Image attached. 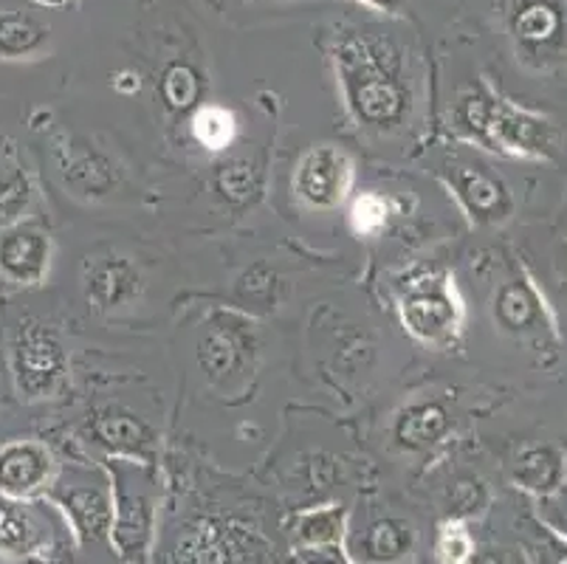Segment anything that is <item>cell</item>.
<instances>
[{
    "label": "cell",
    "mask_w": 567,
    "mask_h": 564,
    "mask_svg": "<svg viewBox=\"0 0 567 564\" xmlns=\"http://www.w3.org/2000/svg\"><path fill=\"white\" fill-rule=\"evenodd\" d=\"M494 319H497V325L505 334L514 336H530L548 328L543 302H539L536 291L523 277L508 279V283H503L497 288V297H494Z\"/></svg>",
    "instance_id": "17"
},
{
    "label": "cell",
    "mask_w": 567,
    "mask_h": 564,
    "mask_svg": "<svg viewBox=\"0 0 567 564\" xmlns=\"http://www.w3.org/2000/svg\"><path fill=\"white\" fill-rule=\"evenodd\" d=\"M375 3H381V7H390V3H393V0H375Z\"/></svg>",
    "instance_id": "37"
},
{
    "label": "cell",
    "mask_w": 567,
    "mask_h": 564,
    "mask_svg": "<svg viewBox=\"0 0 567 564\" xmlns=\"http://www.w3.org/2000/svg\"><path fill=\"white\" fill-rule=\"evenodd\" d=\"M468 564H530L525 551L512 545H483L474 547Z\"/></svg>",
    "instance_id": "34"
},
{
    "label": "cell",
    "mask_w": 567,
    "mask_h": 564,
    "mask_svg": "<svg viewBox=\"0 0 567 564\" xmlns=\"http://www.w3.org/2000/svg\"><path fill=\"white\" fill-rule=\"evenodd\" d=\"M34 201L32 175L12 139H0V224H18Z\"/></svg>",
    "instance_id": "18"
},
{
    "label": "cell",
    "mask_w": 567,
    "mask_h": 564,
    "mask_svg": "<svg viewBox=\"0 0 567 564\" xmlns=\"http://www.w3.org/2000/svg\"><path fill=\"white\" fill-rule=\"evenodd\" d=\"M51 522L38 505L0 494V556L9 562H49L56 553Z\"/></svg>",
    "instance_id": "8"
},
{
    "label": "cell",
    "mask_w": 567,
    "mask_h": 564,
    "mask_svg": "<svg viewBox=\"0 0 567 564\" xmlns=\"http://www.w3.org/2000/svg\"><path fill=\"white\" fill-rule=\"evenodd\" d=\"M255 536L235 522H220L213 516L195 520L184 527L173 551V564H251Z\"/></svg>",
    "instance_id": "7"
},
{
    "label": "cell",
    "mask_w": 567,
    "mask_h": 564,
    "mask_svg": "<svg viewBox=\"0 0 567 564\" xmlns=\"http://www.w3.org/2000/svg\"><path fill=\"white\" fill-rule=\"evenodd\" d=\"M94 434L96 443L116 454H127V458H147V452L153 449V432L147 429V423L122 410L102 412L94 421Z\"/></svg>",
    "instance_id": "21"
},
{
    "label": "cell",
    "mask_w": 567,
    "mask_h": 564,
    "mask_svg": "<svg viewBox=\"0 0 567 564\" xmlns=\"http://www.w3.org/2000/svg\"><path fill=\"white\" fill-rule=\"evenodd\" d=\"M40 3H51V7H63V3H69V0H40Z\"/></svg>",
    "instance_id": "36"
},
{
    "label": "cell",
    "mask_w": 567,
    "mask_h": 564,
    "mask_svg": "<svg viewBox=\"0 0 567 564\" xmlns=\"http://www.w3.org/2000/svg\"><path fill=\"white\" fill-rule=\"evenodd\" d=\"M390 221V201L379 193H364L350 206V226L359 237H373Z\"/></svg>",
    "instance_id": "32"
},
{
    "label": "cell",
    "mask_w": 567,
    "mask_h": 564,
    "mask_svg": "<svg viewBox=\"0 0 567 564\" xmlns=\"http://www.w3.org/2000/svg\"><path fill=\"white\" fill-rule=\"evenodd\" d=\"M277 288H280L277 274L266 263H255L237 279V299L251 308H268L277 299Z\"/></svg>",
    "instance_id": "30"
},
{
    "label": "cell",
    "mask_w": 567,
    "mask_h": 564,
    "mask_svg": "<svg viewBox=\"0 0 567 564\" xmlns=\"http://www.w3.org/2000/svg\"><path fill=\"white\" fill-rule=\"evenodd\" d=\"M567 478V463L554 447H525L514 460V483L534 496L559 494Z\"/></svg>",
    "instance_id": "19"
},
{
    "label": "cell",
    "mask_w": 567,
    "mask_h": 564,
    "mask_svg": "<svg viewBox=\"0 0 567 564\" xmlns=\"http://www.w3.org/2000/svg\"><path fill=\"white\" fill-rule=\"evenodd\" d=\"M353 184V158L337 144L306 150L293 170V193L306 206L331 212L348 201Z\"/></svg>",
    "instance_id": "6"
},
{
    "label": "cell",
    "mask_w": 567,
    "mask_h": 564,
    "mask_svg": "<svg viewBox=\"0 0 567 564\" xmlns=\"http://www.w3.org/2000/svg\"><path fill=\"white\" fill-rule=\"evenodd\" d=\"M51 500L65 514V525L80 545H96L111 540L113 527V485L100 483H65L51 491Z\"/></svg>",
    "instance_id": "9"
},
{
    "label": "cell",
    "mask_w": 567,
    "mask_h": 564,
    "mask_svg": "<svg viewBox=\"0 0 567 564\" xmlns=\"http://www.w3.org/2000/svg\"><path fill=\"white\" fill-rule=\"evenodd\" d=\"M54 480V454L38 441H9L0 447V494L29 500Z\"/></svg>",
    "instance_id": "13"
},
{
    "label": "cell",
    "mask_w": 567,
    "mask_h": 564,
    "mask_svg": "<svg viewBox=\"0 0 567 564\" xmlns=\"http://www.w3.org/2000/svg\"><path fill=\"white\" fill-rule=\"evenodd\" d=\"M56 162H60L65 189L76 198L102 201L116 189V164L87 142H69L65 147H60L56 150Z\"/></svg>",
    "instance_id": "14"
},
{
    "label": "cell",
    "mask_w": 567,
    "mask_h": 564,
    "mask_svg": "<svg viewBox=\"0 0 567 564\" xmlns=\"http://www.w3.org/2000/svg\"><path fill=\"white\" fill-rule=\"evenodd\" d=\"M474 553V540L463 520H446L437 531L435 556L441 564H468Z\"/></svg>",
    "instance_id": "31"
},
{
    "label": "cell",
    "mask_w": 567,
    "mask_h": 564,
    "mask_svg": "<svg viewBox=\"0 0 567 564\" xmlns=\"http://www.w3.org/2000/svg\"><path fill=\"white\" fill-rule=\"evenodd\" d=\"M455 131L492 150H512L523 155L554 153L556 133L548 122L503 105L486 93H466L455 105Z\"/></svg>",
    "instance_id": "1"
},
{
    "label": "cell",
    "mask_w": 567,
    "mask_h": 564,
    "mask_svg": "<svg viewBox=\"0 0 567 564\" xmlns=\"http://www.w3.org/2000/svg\"><path fill=\"white\" fill-rule=\"evenodd\" d=\"M193 136L200 147L213 150V153H220V150L229 147L235 142V133H237V122H235V113L226 111L220 105H204L195 111L193 116Z\"/></svg>",
    "instance_id": "24"
},
{
    "label": "cell",
    "mask_w": 567,
    "mask_h": 564,
    "mask_svg": "<svg viewBox=\"0 0 567 564\" xmlns=\"http://www.w3.org/2000/svg\"><path fill=\"white\" fill-rule=\"evenodd\" d=\"M162 96L173 111H189L200 100V76L187 62H175L162 76Z\"/></svg>",
    "instance_id": "27"
},
{
    "label": "cell",
    "mask_w": 567,
    "mask_h": 564,
    "mask_svg": "<svg viewBox=\"0 0 567 564\" xmlns=\"http://www.w3.org/2000/svg\"><path fill=\"white\" fill-rule=\"evenodd\" d=\"M82 288H85L87 305L100 314L127 308L142 297V271L131 257L118 252H102L87 257L82 271Z\"/></svg>",
    "instance_id": "10"
},
{
    "label": "cell",
    "mask_w": 567,
    "mask_h": 564,
    "mask_svg": "<svg viewBox=\"0 0 567 564\" xmlns=\"http://www.w3.org/2000/svg\"><path fill=\"white\" fill-rule=\"evenodd\" d=\"M342 74L348 102L355 119L370 131H390L401 124L406 113V91L390 71L381 65L379 51H342Z\"/></svg>",
    "instance_id": "4"
},
{
    "label": "cell",
    "mask_w": 567,
    "mask_h": 564,
    "mask_svg": "<svg viewBox=\"0 0 567 564\" xmlns=\"http://www.w3.org/2000/svg\"><path fill=\"white\" fill-rule=\"evenodd\" d=\"M348 520L350 514L344 505L300 511L291 522L293 547L344 545V536H348Z\"/></svg>",
    "instance_id": "22"
},
{
    "label": "cell",
    "mask_w": 567,
    "mask_h": 564,
    "mask_svg": "<svg viewBox=\"0 0 567 564\" xmlns=\"http://www.w3.org/2000/svg\"><path fill=\"white\" fill-rule=\"evenodd\" d=\"M113 483V527L111 547L125 564H147L156 536L158 496L151 474L136 465L116 463Z\"/></svg>",
    "instance_id": "2"
},
{
    "label": "cell",
    "mask_w": 567,
    "mask_h": 564,
    "mask_svg": "<svg viewBox=\"0 0 567 564\" xmlns=\"http://www.w3.org/2000/svg\"><path fill=\"white\" fill-rule=\"evenodd\" d=\"M415 551V527L401 516L370 522L350 545L353 564H401Z\"/></svg>",
    "instance_id": "15"
},
{
    "label": "cell",
    "mask_w": 567,
    "mask_h": 564,
    "mask_svg": "<svg viewBox=\"0 0 567 564\" xmlns=\"http://www.w3.org/2000/svg\"><path fill=\"white\" fill-rule=\"evenodd\" d=\"M51 246L49 232L32 224H14L0 235V277L20 288H34L49 277Z\"/></svg>",
    "instance_id": "11"
},
{
    "label": "cell",
    "mask_w": 567,
    "mask_h": 564,
    "mask_svg": "<svg viewBox=\"0 0 567 564\" xmlns=\"http://www.w3.org/2000/svg\"><path fill=\"white\" fill-rule=\"evenodd\" d=\"M446 178H450L452 193L457 195L463 209L477 224H499L512 215L514 198L508 186L481 164H474V167L472 164H455V167L446 170Z\"/></svg>",
    "instance_id": "12"
},
{
    "label": "cell",
    "mask_w": 567,
    "mask_h": 564,
    "mask_svg": "<svg viewBox=\"0 0 567 564\" xmlns=\"http://www.w3.org/2000/svg\"><path fill=\"white\" fill-rule=\"evenodd\" d=\"M49 40V29L32 14L9 9L0 12V57L3 60H23L38 54Z\"/></svg>",
    "instance_id": "23"
},
{
    "label": "cell",
    "mask_w": 567,
    "mask_h": 564,
    "mask_svg": "<svg viewBox=\"0 0 567 564\" xmlns=\"http://www.w3.org/2000/svg\"><path fill=\"white\" fill-rule=\"evenodd\" d=\"M14 390L23 401L54 398L69 381V353L51 325L34 317L20 319L9 345Z\"/></svg>",
    "instance_id": "3"
},
{
    "label": "cell",
    "mask_w": 567,
    "mask_h": 564,
    "mask_svg": "<svg viewBox=\"0 0 567 564\" xmlns=\"http://www.w3.org/2000/svg\"><path fill=\"white\" fill-rule=\"evenodd\" d=\"M525 556L530 564H567V540L543 522H525Z\"/></svg>",
    "instance_id": "29"
},
{
    "label": "cell",
    "mask_w": 567,
    "mask_h": 564,
    "mask_svg": "<svg viewBox=\"0 0 567 564\" xmlns=\"http://www.w3.org/2000/svg\"><path fill=\"white\" fill-rule=\"evenodd\" d=\"M401 322L424 345H446L463 325V305L446 274L410 279L399 299Z\"/></svg>",
    "instance_id": "5"
},
{
    "label": "cell",
    "mask_w": 567,
    "mask_h": 564,
    "mask_svg": "<svg viewBox=\"0 0 567 564\" xmlns=\"http://www.w3.org/2000/svg\"><path fill=\"white\" fill-rule=\"evenodd\" d=\"M450 432V412L437 401L412 403L395 418L393 438L401 449H426Z\"/></svg>",
    "instance_id": "20"
},
{
    "label": "cell",
    "mask_w": 567,
    "mask_h": 564,
    "mask_svg": "<svg viewBox=\"0 0 567 564\" xmlns=\"http://www.w3.org/2000/svg\"><path fill=\"white\" fill-rule=\"evenodd\" d=\"M488 503H492V494H488V489L477 478L455 480V485L450 489V496H446L450 516L463 522L477 520V516L486 514Z\"/></svg>",
    "instance_id": "28"
},
{
    "label": "cell",
    "mask_w": 567,
    "mask_h": 564,
    "mask_svg": "<svg viewBox=\"0 0 567 564\" xmlns=\"http://www.w3.org/2000/svg\"><path fill=\"white\" fill-rule=\"evenodd\" d=\"M539 522L548 525L554 534L567 540V494H550L539 500Z\"/></svg>",
    "instance_id": "33"
},
{
    "label": "cell",
    "mask_w": 567,
    "mask_h": 564,
    "mask_svg": "<svg viewBox=\"0 0 567 564\" xmlns=\"http://www.w3.org/2000/svg\"><path fill=\"white\" fill-rule=\"evenodd\" d=\"M559 25V12H556L554 7H548V3H528V7L517 14V20H514L517 38L523 40L525 45H530V49H539V45L550 43V40L556 38Z\"/></svg>",
    "instance_id": "26"
},
{
    "label": "cell",
    "mask_w": 567,
    "mask_h": 564,
    "mask_svg": "<svg viewBox=\"0 0 567 564\" xmlns=\"http://www.w3.org/2000/svg\"><path fill=\"white\" fill-rule=\"evenodd\" d=\"M249 339L235 322H209V328L204 330L198 345V361L204 367V372L209 376L213 384L231 379L246 367L249 359Z\"/></svg>",
    "instance_id": "16"
},
{
    "label": "cell",
    "mask_w": 567,
    "mask_h": 564,
    "mask_svg": "<svg viewBox=\"0 0 567 564\" xmlns=\"http://www.w3.org/2000/svg\"><path fill=\"white\" fill-rule=\"evenodd\" d=\"M297 562L300 564H353L344 545H317V547H297Z\"/></svg>",
    "instance_id": "35"
},
{
    "label": "cell",
    "mask_w": 567,
    "mask_h": 564,
    "mask_svg": "<svg viewBox=\"0 0 567 564\" xmlns=\"http://www.w3.org/2000/svg\"><path fill=\"white\" fill-rule=\"evenodd\" d=\"M215 184L231 204H249L260 193V170L249 158H229L215 173Z\"/></svg>",
    "instance_id": "25"
}]
</instances>
